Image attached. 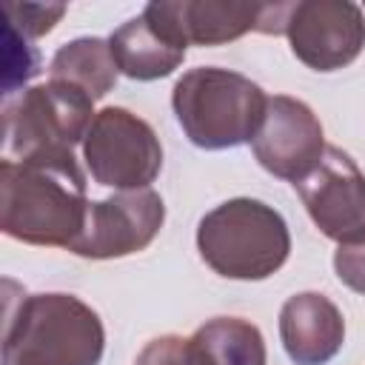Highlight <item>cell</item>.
Segmentation results:
<instances>
[{
	"label": "cell",
	"mask_w": 365,
	"mask_h": 365,
	"mask_svg": "<svg viewBox=\"0 0 365 365\" xmlns=\"http://www.w3.org/2000/svg\"><path fill=\"white\" fill-rule=\"evenodd\" d=\"M86 174L71 151L0 163V228L29 245L71 248L86 228Z\"/></svg>",
	"instance_id": "cell-1"
},
{
	"label": "cell",
	"mask_w": 365,
	"mask_h": 365,
	"mask_svg": "<svg viewBox=\"0 0 365 365\" xmlns=\"http://www.w3.org/2000/svg\"><path fill=\"white\" fill-rule=\"evenodd\" d=\"M106 328L74 294H23L6 305L0 365H100Z\"/></svg>",
	"instance_id": "cell-2"
},
{
	"label": "cell",
	"mask_w": 365,
	"mask_h": 365,
	"mask_svg": "<svg viewBox=\"0 0 365 365\" xmlns=\"http://www.w3.org/2000/svg\"><path fill=\"white\" fill-rule=\"evenodd\" d=\"M171 108L197 148L222 151L257 137L268 111V94L240 71L200 66L174 83Z\"/></svg>",
	"instance_id": "cell-3"
},
{
	"label": "cell",
	"mask_w": 365,
	"mask_h": 365,
	"mask_svg": "<svg viewBox=\"0 0 365 365\" xmlns=\"http://www.w3.org/2000/svg\"><path fill=\"white\" fill-rule=\"evenodd\" d=\"M197 251L202 262L225 279H265L285 265L291 231L274 205L234 197L200 220Z\"/></svg>",
	"instance_id": "cell-4"
},
{
	"label": "cell",
	"mask_w": 365,
	"mask_h": 365,
	"mask_svg": "<svg viewBox=\"0 0 365 365\" xmlns=\"http://www.w3.org/2000/svg\"><path fill=\"white\" fill-rule=\"evenodd\" d=\"M94 117V100L83 88L63 80L31 86L3 108L6 160L71 151L86 140Z\"/></svg>",
	"instance_id": "cell-5"
},
{
	"label": "cell",
	"mask_w": 365,
	"mask_h": 365,
	"mask_svg": "<svg viewBox=\"0 0 365 365\" xmlns=\"http://www.w3.org/2000/svg\"><path fill=\"white\" fill-rule=\"evenodd\" d=\"M83 157L94 182L117 191L148 188L163 171L157 131L123 106H106L97 111L83 140Z\"/></svg>",
	"instance_id": "cell-6"
},
{
	"label": "cell",
	"mask_w": 365,
	"mask_h": 365,
	"mask_svg": "<svg viewBox=\"0 0 365 365\" xmlns=\"http://www.w3.org/2000/svg\"><path fill=\"white\" fill-rule=\"evenodd\" d=\"M285 37L299 63L336 71L365 48V11L351 0H299L288 9Z\"/></svg>",
	"instance_id": "cell-7"
},
{
	"label": "cell",
	"mask_w": 365,
	"mask_h": 365,
	"mask_svg": "<svg viewBox=\"0 0 365 365\" xmlns=\"http://www.w3.org/2000/svg\"><path fill=\"white\" fill-rule=\"evenodd\" d=\"M165 222V202L154 188L117 191L88 205L86 228L68 248L86 259H117L154 242Z\"/></svg>",
	"instance_id": "cell-8"
},
{
	"label": "cell",
	"mask_w": 365,
	"mask_h": 365,
	"mask_svg": "<svg viewBox=\"0 0 365 365\" xmlns=\"http://www.w3.org/2000/svg\"><path fill=\"white\" fill-rule=\"evenodd\" d=\"M314 225L339 245L365 242V174L336 145H328L319 165L294 185Z\"/></svg>",
	"instance_id": "cell-9"
},
{
	"label": "cell",
	"mask_w": 365,
	"mask_h": 365,
	"mask_svg": "<svg viewBox=\"0 0 365 365\" xmlns=\"http://www.w3.org/2000/svg\"><path fill=\"white\" fill-rule=\"evenodd\" d=\"M251 148L268 174L297 185L319 165L328 145L322 123L308 103L288 94H274L268 97V111L257 137L251 140Z\"/></svg>",
	"instance_id": "cell-10"
},
{
	"label": "cell",
	"mask_w": 365,
	"mask_h": 365,
	"mask_svg": "<svg viewBox=\"0 0 365 365\" xmlns=\"http://www.w3.org/2000/svg\"><path fill=\"white\" fill-rule=\"evenodd\" d=\"M265 339L242 317H214L191 336L165 334L137 354L134 365H265Z\"/></svg>",
	"instance_id": "cell-11"
},
{
	"label": "cell",
	"mask_w": 365,
	"mask_h": 365,
	"mask_svg": "<svg viewBox=\"0 0 365 365\" xmlns=\"http://www.w3.org/2000/svg\"><path fill=\"white\" fill-rule=\"evenodd\" d=\"M120 74L131 80H160L182 66L188 40L177 23L174 0H154L143 14L125 20L108 37Z\"/></svg>",
	"instance_id": "cell-12"
},
{
	"label": "cell",
	"mask_w": 365,
	"mask_h": 365,
	"mask_svg": "<svg viewBox=\"0 0 365 365\" xmlns=\"http://www.w3.org/2000/svg\"><path fill=\"white\" fill-rule=\"evenodd\" d=\"M291 3H237V0H174L177 23L194 46H222L248 31L285 34Z\"/></svg>",
	"instance_id": "cell-13"
},
{
	"label": "cell",
	"mask_w": 365,
	"mask_h": 365,
	"mask_svg": "<svg viewBox=\"0 0 365 365\" xmlns=\"http://www.w3.org/2000/svg\"><path fill=\"white\" fill-rule=\"evenodd\" d=\"M279 339L294 365H328L345 342L342 311L325 294H294L279 311Z\"/></svg>",
	"instance_id": "cell-14"
},
{
	"label": "cell",
	"mask_w": 365,
	"mask_h": 365,
	"mask_svg": "<svg viewBox=\"0 0 365 365\" xmlns=\"http://www.w3.org/2000/svg\"><path fill=\"white\" fill-rule=\"evenodd\" d=\"M48 74H51V80H63V83L83 88L91 100H103L114 88L120 68L114 63L108 40L77 37L71 43H63L54 51V57L48 63Z\"/></svg>",
	"instance_id": "cell-15"
},
{
	"label": "cell",
	"mask_w": 365,
	"mask_h": 365,
	"mask_svg": "<svg viewBox=\"0 0 365 365\" xmlns=\"http://www.w3.org/2000/svg\"><path fill=\"white\" fill-rule=\"evenodd\" d=\"M26 40L29 37L14 31L11 26H3V94L6 97L40 71V57Z\"/></svg>",
	"instance_id": "cell-16"
},
{
	"label": "cell",
	"mask_w": 365,
	"mask_h": 365,
	"mask_svg": "<svg viewBox=\"0 0 365 365\" xmlns=\"http://www.w3.org/2000/svg\"><path fill=\"white\" fill-rule=\"evenodd\" d=\"M3 14H6V26H11L14 31H20L29 40H37L43 34H48L54 29V23L66 14L63 3H3Z\"/></svg>",
	"instance_id": "cell-17"
},
{
	"label": "cell",
	"mask_w": 365,
	"mask_h": 365,
	"mask_svg": "<svg viewBox=\"0 0 365 365\" xmlns=\"http://www.w3.org/2000/svg\"><path fill=\"white\" fill-rule=\"evenodd\" d=\"M334 271L339 282L351 291L365 294V242L362 245H339L334 254Z\"/></svg>",
	"instance_id": "cell-18"
}]
</instances>
